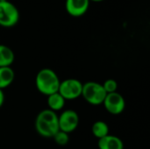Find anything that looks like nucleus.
I'll use <instances>...</instances> for the list:
<instances>
[{
	"label": "nucleus",
	"mask_w": 150,
	"mask_h": 149,
	"mask_svg": "<svg viewBox=\"0 0 150 149\" xmlns=\"http://www.w3.org/2000/svg\"><path fill=\"white\" fill-rule=\"evenodd\" d=\"M34 127L43 138H53L59 132L58 114L49 109L40 111L36 116Z\"/></svg>",
	"instance_id": "1"
},
{
	"label": "nucleus",
	"mask_w": 150,
	"mask_h": 149,
	"mask_svg": "<svg viewBox=\"0 0 150 149\" xmlns=\"http://www.w3.org/2000/svg\"><path fill=\"white\" fill-rule=\"evenodd\" d=\"M61 80L54 70L45 68L38 71L35 77V86L38 91L44 96H50L58 92Z\"/></svg>",
	"instance_id": "2"
},
{
	"label": "nucleus",
	"mask_w": 150,
	"mask_h": 149,
	"mask_svg": "<svg viewBox=\"0 0 150 149\" xmlns=\"http://www.w3.org/2000/svg\"><path fill=\"white\" fill-rule=\"evenodd\" d=\"M106 92L101 83L98 82H87L83 83L82 96L84 100L91 105H100L103 104Z\"/></svg>",
	"instance_id": "3"
},
{
	"label": "nucleus",
	"mask_w": 150,
	"mask_h": 149,
	"mask_svg": "<svg viewBox=\"0 0 150 149\" xmlns=\"http://www.w3.org/2000/svg\"><path fill=\"white\" fill-rule=\"evenodd\" d=\"M19 11L15 4L10 1L0 2V26L11 28L19 21Z\"/></svg>",
	"instance_id": "4"
},
{
	"label": "nucleus",
	"mask_w": 150,
	"mask_h": 149,
	"mask_svg": "<svg viewBox=\"0 0 150 149\" xmlns=\"http://www.w3.org/2000/svg\"><path fill=\"white\" fill-rule=\"evenodd\" d=\"M83 83L76 78H68L61 82L58 92L67 100H75L82 96Z\"/></svg>",
	"instance_id": "5"
},
{
	"label": "nucleus",
	"mask_w": 150,
	"mask_h": 149,
	"mask_svg": "<svg viewBox=\"0 0 150 149\" xmlns=\"http://www.w3.org/2000/svg\"><path fill=\"white\" fill-rule=\"evenodd\" d=\"M80 119L78 113L74 110H65L58 115L59 130L66 133H73L79 126Z\"/></svg>",
	"instance_id": "6"
},
{
	"label": "nucleus",
	"mask_w": 150,
	"mask_h": 149,
	"mask_svg": "<svg viewBox=\"0 0 150 149\" xmlns=\"http://www.w3.org/2000/svg\"><path fill=\"white\" fill-rule=\"evenodd\" d=\"M102 105L108 113L112 115H120L126 108V100L120 93L116 91L106 94Z\"/></svg>",
	"instance_id": "7"
},
{
	"label": "nucleus",
	"mask_w": 150,
	"mask_h": 149,
	"mask_svg": "<svg viewBox=\"0 0 150 149\" xmlns=\"http://www.w3.org/2000/svg\"><path fill=\"white\" fill-rule=\"evenodd\" d=\"M89 0H66L65 8L66 11L74 18L83 16L89 10Z\"/></svg>",
	"instance_id": "8"
},
{
	"label": "nucleus",
	"mask_w": 150,
	"mask_h": 149,
	"mask_svg": "<svg viewBox=\"0 0 150 149\" xmlns=\"http://www.w3.org/2000/svg\"><path fill=\"white\" fill-rule=\"evenodd\" d=\"M98 149H124V142L118 136L108 134L98 140Z\"/></svg>",
	"instance_id": "9"
},
{
	"label": "nucleus",
	"mask_w": 150,
	"mask_h": 149,
	"mask_svg": "<svg viewBox=\"0 0 150 149\" xmlns=\"http://www.w3.org/2000/svg\"><path fill=\"white\" fill-rule=\"evenodd\" d=\"M15 78L14 70L11 67L0 68V90H4L11 85Z\"/></svg>",
	"instance_id": "10"
},
{
	"label": "nucleus",
	"mask_w": 150,
	"mask_h": 149,
	"mask_svg": "<svg viewBox=\"0 0 150 149\" xmlns=\"http://www.w3.org/2000/svg\"><path fill=\"white\" fill-rule=\"evenodd\" d=\"M14 60L15 54L12 49L6 45L0 44V68L11 67Z\"/></svg>",
	"instance_id": "11"
},
{
	"label": "nucleus",
	"mask_w": 150,
	"mask_h": 149,
	"mask_svg": "<svg viewBox=\"0 0 150 149\" xmlns=\"http://www.w3.org/2000/svg\"><path fill=\"white\" fill-rule=\"evenodd\" d=\"M47 104L49 110L57 113V112H60L64 108L66 100L62 97V96L59 92H56L47 97Z\"/></svg>",
	"instance_id": "12"
},
{
	"label": "nucleus",
	"mask_w": 150,
	"mask_h": 149,
	"mask_svg": "<svg viewBox=\"0 0 150 149\" xmlns=\"http://www.w3.org/2000/svg\"><path fill=\"white\" fill-rule=\"evenodd\" d=\"M109 132H110V128L108 124L103 120H98L94 122L91 126V133L93 136L96 137L98 140H100L110 134Z\"/></svg>",
	"instance_id": "13"
},
{
	"label": "nucleus",
	"mask_w": 150,
	"mask_h": 149,
	"mask_svg": "<svg viewBox=\"0 0 150 149\" xmlns=\"http://www.w3.org/2000/svg\"><path fill=\"white\" fill-rule=\"evenodd\" d=\"M54 140V142L59 146H65L69 141V133H66L62 131H60L53 137Z\"/></svg>",
	"instance_id": "14"
},
{
	"label": "nucleus",
	"mask_w": 150,
	"mask_h": 149,
	"mask_svg": "<svg viewBox=\"0 0 150 149\" xmlns=\"http://www.w3.org/2000/svg\"><path fill=\"white\" fill-rule=\"evenodd\" d=\"M102 86L104 88V90H105V92L107 94L109 93H112V92H116L118 90V83L117 81H115L114 79H107L104 82V83H102Z\"/></svg>",
	"instance_id": "15"
},
{
	"label": "nucleus",
	"mask_w": 150,
	"mask_h": 149,
	"mask_svg": "<svg viewBox=\"0 0 150 149\" xmlns=\"http://www.w3.org/2000/svg\"><path fill=\"white\" fill-rule=\"evenodd\" d=\"M4 93L2 90H0V108L4 105Z\"/></svg>",
	"instance_id": "16"
},
{
	"label": "nucleus",
	"mask_w": 150,
	"mask_h": 149,
	"mask_svg": "<svg viewBox=\"0 0 150 149\" xmlns=\"http://www.w3.org/2000/svg\"><path fill=\"white\" fill-rule=\"evenodd\" d=\"M90 2L91 1V2H96V3H98V2H102V1H104V0H89Z\"/></svg>",
	"instance_id": "17"
},
{
	"label": "nucleus",
	"mask_w": 150,
	"mask_h": 149,
	"mask_svg": "<svg viewBox=\"0 0 150 149\" xmlns=\"http://www.w3.org/2000/svg\"><path fill=\"white\" fill-rule=\"evenodd\" d=\"M4 1H7V0H0V2H4Z\"/></svg>",
	"instance_id": "18"
}]
</instances>
